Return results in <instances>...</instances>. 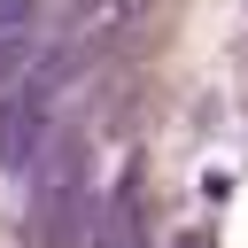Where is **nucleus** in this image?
Masks as SVG:
<instances>
[{
    "instance_id": "nucleus-1",
    "label": "nucleus",
    "mask_w": 248,
    "mask_h": 248,
    "mask_svg": "<svg viewBox=\"0 0 248 248\" xmlns=\"http://www.w3.org/2000/svg\"><path fill=\"white\" fill-rule=\"evenodd\" d=\"M31 232L39 248H78L85 217H93V194H85V170H78V147H46L31 163Z\"/></svg>"
},
{
    "instance_id": "nucleus-2",
    "label": "nucleus",
    "mask_w": 248,
    "mask_h": 248,
    "mask_svg": "<svg viewBox=\"0 0 248 248\" xmlns=\"http://www.w3.org/2000/svg\"><path fill=\"white\" fill-rule=\"evenodd\" d=\"M46 101H54V85H39V78H23L0 101V170H31L46 155Z\"/></svg>"
},
{
    "instance_id": "nucleus-3",
    "label": "nucleus",
    "mask_w": 248,
    "mask_h": 248,
    "mask_svg": "<svg viewBox=\"0 0 248 248\" xmlns=\"http://www.w3.org/2000/svg\"><path fill=\"white\" fill-rule=\"evenodd\" d=\"M93 248H140V232H132V194H116V202H108V217H101Z\"/></svg>"
}]
</instances>
